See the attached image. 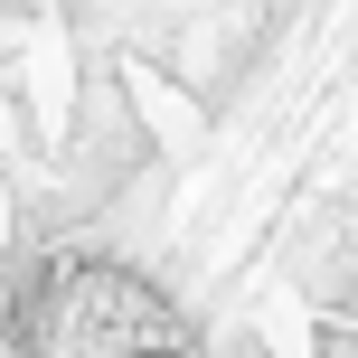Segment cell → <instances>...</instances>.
I'll return each instance as SVG.
<instances>
[{
    "instance_id": "1",
    "label": "cell",
    "mask_w": 358,
    "mask_h": 358,
    "mask_svg": "<svg viewBox=\"0 0 358 358\" xmlns=\"http://www.w3.org/2000/svg\"><path fill=\"white\" fill-rule=\"evenodd\" d=\"M0 302L10 358H227L123 245H38Z\"/></svg>"
},
{
    "instance_id": "2",
    "label": "cell",
    "mask_w": 358,
    "mask_h": 358,
    "mask_svg": "<svg viewBox=\"0 0 358 358\" xmlns=\"http://www.w3.org/2000/svg\"><path fill=\"white\" fill-rule=\"evenodd\" d=\"M0 358H10V302H0Z\"/></svg>"
}]
</instances>
